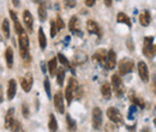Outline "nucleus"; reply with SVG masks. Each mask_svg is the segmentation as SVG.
<instances>
[{"instance_id": "nucleus-1", "label": "nucleus", "mask_w": 156, "mask_h": 132, "mask_svg": "<svg viewBox=\"0 0 156 132\" xmlns=\"http://www.w3.org/2000/svg\"><path fill=\"white\" fill-rule=\"evenodd\" d=\"M18 43H20V53L22 59H28L29 58V38L24 30L18 35Z\"/></svg>"}, {"instance_id": "nucleus-2", "label": "nucleus", "mask_w": 156, "mask_h": 132, "mask_svg": "<svg viewBox=\"0 0 156 132\" xmlns=\"http://www.w3.org/2000/svg\"><path fill=\"white\" fill-rule=\"evenodd\" d=\"M79 88V84H78L77 79H75L73 77L69 79V83H67V87H66V90H65V97H66V101L67 103L70 105L75 97L76 94V90Z\"/></svg>"}, {"instance_id": "nucleus-3", "label": "nucleus", "mask_w": 156, "mask_h": 132, "mask_svg": "<svg viewBox=\"0 0 156 132\" xmlns=\"http://www.w3.org/2000/svg\"><path fill=\"white\" fill-rule=\"evenodd\" d=\"M154 37L153 36H147L144 38V48H143V53L144 55L149 59H153L156 54V45H153Z\"/></svg>"}, {"instance_id": "nucleus-4", "label": "nucleus", "mask_w": 156, "mask_h": 132, "mask_svg": "<svg viewBox=\"0 0 156 132\" xmlns=\"http://www.w3.org/2000/svg\"><path fill=\"white\" fill-rule=\"evenodd\" d=\"M133 69H135V64H133V61L131 59L124 58V59L120 60V62H119V72H120L121 76H125L127 73H130V72H132Z\"/></svg>"}, {"instance_id": "nucleus-5", "label": "nucleus", "mask_w": 156, "mask_h": 132, "mask_svg": "<svg viewBox=\"0 0 156 132\" xmlns=\"http://www.w3.org/2000/svg\"><path fill=\"white\" fill-rule=\"evenodd\" d=\"M112 87H113V90L115 91L118 97L122 96V94H124V84H122L121 78L119 75L112 76Z\"/></svg>"}, {"instance_id": "nucleus-6", "label": "nucleus", "mask_w": 156, "mask_h": 132, "mask_svg": "<svg viewBox=\"0 0 156 132\" xmlns=\"http://www.w3.org/2000/svg\"><path fill=\"white\" fill-rule=\"evenodd\" d=\"M107 116L111 121H113L115 124H122V116L115 107H109L107 109Z\"/></svg>"}, {"instance_id": "nucleus-7", "label": "nucleus", "mask_w": 156, "mask_h": 132, "mask_svg": "<svg viewBox=\"0 0 156 132\" xmlns=\"http://www.w3.org/2000/svg\"><path fill=\"white\" fill-rule=\"evenodd\" d=\"M33 82H34L33 75H31L30 72L25 73V75L23 76L22 78H20V85H22L23 90H24V91H27V93H29V91L31 90V87H33Z\"/></svg>"}, {"instance_id": "nucleus-8", "label": "nucleus", "mask_w": 156, "mask_h": 132, "mask_svg": "<svg viewBox=\"0 0 156 132\" xmlns=\"http://www.w3.org/2000/svg\"><path fill=\"white\" fill-rule=\"evenodd\" d=\"M91 118H93V127L95 130H98L102 126V112H101V109L98 107H95L93 109Z\"/></svg>"}, {"instance_id": "nucleus-9", "label": "nucleus", "mask_w": 156, "mask_h": 132, "mask_svg": "<svg viewBox=\"0 0 156 132\" xmlns=\"http://www.w3.org/2000/svg\"><path fill=\"white\" fill-rule=\"evenodd\" d=\"M138 73H139V77L140 79L147 83L149 80V71H148V66L144 61H139L138 62Z\"/></svg>"}, {"instance_id": "nucleus-10", "label": "nucleus", "mask_w": 156, "mask_h": 132, "mask_svg": "<svg viewBox=\"0 0 156 132\" xmlns=\"http://www.w3.org/2000/svg\"><path fill=\"white\" fill-rule=\"evenodd\" d=\"M54 106H55V109L58 111L59 113L64 114L65 107H64V96H62V93L58 91L57 94L54 95Z\"/></svg>"}, {"instance_id": "nucleus-11", "label": "nucleus", "mask_w": 156, "mask_h": 132, "mask_svg": "<svg viewBox=\"0 0 156 132\" xmlns=\"http://www.w3.org/2000/svg\"><path fill=\"white\" fill-rule=\"evenodd\" d=\"M117 65V54L113 49L108 51L107 53V60H106V66L109 69V70H113Z\"/></svg>"}, {"instance_id": "nucleus-12", "label": "nucleus", "mask_w": 156, "mask_h": 132, "mask_svg": "<svg viewBox=\"0 0 156 132\" xmlns=\"http://www.w3.org/2000/svg\"><path fill=\"white\" fill-rule=\"evenodd\" d=\"M87 29H88V31H89L90 34H94V35L101 36V30H100V27H98V24L95 22V20L89 19V20L87 22Z\"/></svg>"}, {"instance_id": "nucleus-13", "label": "nucleus", "mask_w": 156, "mask_h": 132, "mask_svg": "<svg viewBox=\"0 0 156 132\" xmlns=\"http://www.w3.org/2000/svg\"><path fill=\"white\" fill-rule=\"evenodd\" d=\"M23 20H24V24L27 25V28L29 29V31H33V24H34V18L31 16V13L25 10L23 12Z\"/></svg>"}, {"instance_id": "nucleus-14", "label": "nucleus", "mask_w": 156, "mask_h": 132, "mask_svg": "<svg viewBox=\"0 0 156 132\" xmlns=\"http://www.w3.org/2000/svg\"><path fill=\"white\" fill-rule=\"evenodd\" d=\"M107 53L105 49H98V52L93 55V59L94 61L96 62H100V64H106V60H107Z\"/></svg>"}, {"instance_id": "nucleus-15", "label": "nucleus", "mask_w": 156, "mask_h": 132, "mask_svg": "<svg viewBox=\"0 0 156 132\" xmlns=\"http://www.w3.org/2000/svg\"><path fill=\"white\" fill-rule=\"evenodd\" d=\"M16 91H17V83L15 79H10L9 80V88H7V98L12 100L16 95Z\"/></svg>"}, {"instance_id": "nucleus-16", "label": "nucleus", "mask_w": 156, "mask_h": 132, "mask_svg": "<svg viewBox=\"0 0 156 132\" xmlns=\"http://www.w3.org/2000/svg\"><path fill=\"white\" fill-rule=\"evenodd\" d=\"M77 23H78V18L76 16H72L71 19H70V23H69V29L73 34H77L79 36H82V31H79L77 29Z\"/></svg>"}, {"instance_id": "nucleus-17", "label": "nucleus", "mask_w": 156, "mask_h": 132, "mask_svg": "<svg viewBox=\"0 0 156 132\" xmlns=\"http://www.w3.org/2000/svg\"><path fill=\"white\" fill-rule=\"evenodd\" d=\"M13 114H15V109L13 108H10L6 113V116H5V127L6 129H11L15 119H13Z\"/></svg>"}, {"instance_id": "nucleus-18", "label": "nucleus", "mask_w": 156, "mask_h": 132, "mask_svg": "<svg viewBox=\"0 0 156 132\" xmlns=\"http://www.w3.org/2000/svg\"><path fill=\"white\" fill-rule=\"evenodd\" d=\"M150 20H151V17H150V12H149V11H144V12H142V13L139 15V23H140L143 27L149 25Z\"/></svg>"}, {"instance_id": "nucleus-19", "label": "nucleus", "mask_w": 156, "mask_h": 132, "mask_svg": "<svg viewBox=\"0 0 156 132\" xmlns=\"http://www.w3.org/2000/svg\"><path fill=\"white\" fill-rule=\"evenodd\" d=\"M101 94H102V96L106 100L111 98V96H112V89H111L109 83H103L102 84V87H101Z\"/></svg>"}, {"instance_id": "nucleus-20", "label": "nucleus", "mask_w": 156, "mask_h": 132, "mask_svg": "<svg viewBox=\"0 0 156 132\" xmlns=\"http://www.w3.org/2000/svg\"><path fill=\"white\" fill-rule=\"evenodd\" d=\"M117 20H118V23H124V24H126L129 28H131V27H132V23H131V19H130V17H129L127 15L122 13V12L118 13Z\"/></svg>"}, {"instance_id": "nucleus-21", "label": "nucleus", "mask_w": 156, "mask_h": 132, "mask_svg": "<svg viewBox=\"0 0 156 132\" xmlns=\"http://www.w3.org/2000/svg\"><path fill=\"white\" fill-rule=\"evenodd\" d=\"M48 129H49V132H57V130H58V123H57V119H55L54 114H49Z\"/></svg>"}, {"instance_id": "nucleus-22", "label": "nucleus", "mask_w": 156, "mask_h": 132, "mask_svg": "<svg viewBox=\"0 0 156 132\" xmlns=\"http://www.w3.org/2000/svg\"><path fill=\"white\" fill-rule=\"evenodd\" d=\"M5 59H6V62H7V66L11 69L12 65H13V51L11 47H9L5 52Z\"/></svg>"}, {"instance_id": "nucleus-23", "label": "nucleus", "mask_w": 156, "mask_h": 132, "mask_svg": "<svg viewBox=\"0 0 156 132\" xmlns=\"http://www.w3.org/2000/svg\"><path fill=\"white\" fill-rule=\"evenodd\" d=\"M48 71L51 76H55L57 75V58H52L49 61H48Z\"/></svg>"}, {"instance_id": "nucleus-24", "label": "nucleus", "mask_w": 156, "mask_h": 132, "mask_svg": "<svg viewBox=\"0 0 156 132\" xmlns=\"http://www.w3.org/2000/svg\"><path fill=\"white\" fill-rule=\"evenodd\" d=\"M130 100L132 101V103H133L135 106H138V107H140V108H144V107H145V102H144V100L135 96L133 93L130 94Z\"/></svg>"}, {"instance_id": "nucleus-25", "label": "nucleus", "mask_w": 156, "mask_h": 132, "mask_svg": "<svg viewBox=\"0 0 156 132\" xmlns=\"http://www.w3.org/2000/svg\"><path fill=\"white\" fill-rule=\"evenodd\" d=\"M39 43L41 49H44L46 46H47V38H46V35H44V31L42 28L39 29Z\"/></svg>"}, {"instance_id": "nucleus-26", "label": "nucleus", "mask_w": 156, "mask_h": 132, "mask_svg": "<svg viewBox=\"0 0 156 132\" xmlns=\"http://www.w3.org/2000/svg\"><path fill=\"white\" fill-rule=\"evenodd\" d=\"M87 60H88L87 54H85L84 52H82V51H78L77 53L75 54V61H76L77 64H83V62H85Z\"/></svg>"}, {"instance_id": "nucleus-27", "label": "nucleus", "mask_w": 156, "mask_h": 132, "mask_svg": "<svg viewBox=\"0 0 156 132\" xmlns=\"http://www.w3.org/2000/svg\"><path fill=\"white\" fill-rule=\"evenodd\" d=\"M66 123H67V129H69V131L71 132H75L77 130V125H76V121L67 114L66 115Z\"/></svg>"}, {"instance_id": "nucleus-28", "label": "nucleus", "mask_w": 156, "mask_h": 132, "mask_svg": "<svg viewBox=\"0 0 156 132\" xmlns=\"http://www.w3.org/2000/svg\"><path fill=\"white\" fill-rule=\"evenodd\" d=\"M37 12H39V17H40V20H46L47 18V10H46V6L42 4V2H40L39 5V9H37Z\"/></svg>"}, {"instance_id": "nucleus-29", "label": "nucleus", "mask_w": 156, "mask_h": 132, "mask_svg": "<svg viewBox=\"0 0 156 132\" xmlns=\"http://www.w3.org/2000/svg\"><path fill=\"white\" fill-rule=\"evenodd\" d=\"M1 29H2L4 36L6 38L10 37V24H9V20H7V19H4L2 25H1Z\"/></svg>"}, {"instance_id": "nucleus-30", "label": "nucleus", "mask_w": 156, "mask_h": 132, "mask_svg": "<svg viewBox=\"0 0 156 132\" xmlns=\"http://www.w3.org/2000/svg\"><path fill=\"white\" fill-rule=\"evenodd\" d=\"M64 79H65V69L60 67L58 70V72H57V82H58L59 85L64 84Z\"/></svg>"}, {"instance_id": "nucleus-31", "label": "nucleus", "mask_w": 156, "mask_h": 132, "mask_svg": "<svg viewBox=\"0 0 156 132\" xmlns=\"http://www.w3.org/2000/svg\"><path fill=\"white\" fill-rule=\"evenodd\" d=\"M11 131L12 132H23V127H22V124H20L18 120H15L12 126H11Z\"/></svg>"}, {"instance_id": "nucleus-32", "label": "nucleus", "mask_w": 156, "mask_h": 132, "mask_svg": "<svg viewBox=\"0 0 156 132\" xmlns=\"http://www.w3.org/2000/svg\"><path fill=\"white\" fill-rule=\"evenodd\" d=\"M44 89H46V93H47V96L48 98H52V94H51V84H49V79L48 78H44Z\"/></svg>"}, {"instance_id": "nucleus-33", "label": "nucleus", "mask_w": 156, "mask_h": 132, "mask_svg": "<svg viewBox=\"0 0 156 132\" xmlns=\"http://www.w3.org/2000/svg\"><path fill=\"white\" fill-rule=\"evenodd\" d=\"M57 33H58V27H57V22L52 20V22H51V36H52V37H54V36L57 35Z\"/></svg>"}, {"instance_id": "nucleus-34", "label": "nucleus", "mask_w": 156, "mask_h": 132, "mask_svg": "<svg viewBox=\"0 0 156 132\" xmlns=\"http://www.w3.org/2000/svg\"><path fill=\"white\" fill-rule=\"evenodd\" d=\"M58 59H59V61H60V62H61V64H62L65 67H67V69L70 67V62H69V60L65 58V55H62L61 53H59V54H58Z\"/></svg>"}, {"instance_id": "nucleus-35", "label": "nucleus", "mask_w": 156, "mask_h": 132, "mask_svg": "<svg viewBox=\"0 0 156 132\" xmlns=\"http://www.w3.org/2000/svg\"><path fill=\"white\" fill-rule=\"evenodd\" d=\"M22 113L24 115V118H29V107H28L27 103L22 105Z\"/></svg>"}, {"instance_id": "nucleus-36", "label": "nucleus", "mask_w": 156, "mask_h": 132, "mask_svg": "<svg viewBox=\"0 0 156 132\" xmlns=\"http://www.w3.org/2000/svg\"><path fill=\"white\" fill-rule=\"evenodd\" d=\"M57 27H58V30H61V29L65 28V23H64V20L61 19L60 16L57 17Z\"/></svg>"}, {"instance_id": "nucleus-37", "label": "nucleus", "mask_w": 156, "mask_h": 132, "mask_svg": "<svg viewBox=\"0 0 156 132\" xmlns=\"http://www.w3.org/2000/svg\"><path fill=\"white\" fill-rule=\"evenodd\" d=\"M64 2H65V6L66 7H75L76 6V0H64Z\"/></svg>"}, {"instance_id": "nucleus-38", "label": "nucleus", "mask_w": 156, "mask_h": 132, "mask_svg": "<svg viewBox=\"0 0 156 132\" xmlns=\"http://www.w3.org/2000/svg\"><path fill=\"white\" fill-rule=\"evenodd\" d=\"M15 30H16V33H17L18 35L23 31V28H22V25H20V23L18 22V20L15 22Z\"/></svg>"}, {"instance_id": "nucleus-39", "label": "nucleus", "mask_w": 156, "mask_h": 132, "mask_svg": "<svg viewBox=\"0 0 156 132\" xmlns=\"http://www.w3.org/2000/svg\"><path fill=\"white\" fill-rule=\"evenodd\" d=\"M136 111H137V108L135 105L130 107V109H129V119H132V118H133V115H135V113H136Z\"/></svg>"}, {"instance_id": "nucleus-40", "label": "nucleus", "mask_w": 156, "mask_h": 132, "mask_svg": "<svg viewBox=\"0 0 156 132\" xmlns=\"http://www.w3.org/2000/svg\"><path fill=\"white\" fill-rule=\"evenodd\" d=\"M127 48H129V51H131V52H133L135 51V47H133V42H132V40H127Z\"/></svg>"}, {"instance_id": "nucleus-41", "label": "nucleus", "mask_w": 156, "mask_h": 132, "mask_svg": "<svg viewBox=\"0 0 156 132\" xmlns=\"http://www.w3.org/2000/svg\"><path fill=\"white\" fill-rule=\"evenodd\" d=\"M10 16H11V18H12V20H13V22H16V20H18V18H17V13H16L15 11H12V10H10Z\"/></svg>"}, {"instance_id": "nucleus-42", "label": "nucleus", "mask_w": 156, "mask_h": 132, "mask_svg": "<svg viewBox=\"0 0 156 132\" xmlns=\"http://www.w3.org/2000/svg\"><path fill=\"white\" fill-rule=\"evenodd\" d=\"M84 1H85V5L88 7H91V6L95 5V0H84Z\"/></svg>"}, {"instance_id": "nucleus-43", "label": "nucleus", "mask_w": 156, "mask_h": 132, "mask_svg": "<svg viewBox=\"0 0 156 132\" xmlns=\"http://www.w3.org/2000/svg\"><path fill=\"white\" fill-rule=\"evenodd\" d=\"M103 1H105V5H106L107 7H111V6H112L113 0H103Z\"/></svg>"}, {"instance_id": "nucleus-44", "label": "nucleus", "mask_w": 156, "mask_h": 132, "mask_svg": "<svg viewBox=\"0 0 156 132\" xmlns=\"http://www.w3.org/2000/svg\"><path fill=\"white\" fill-rule=\"evenodd\" d=\"M153 89H154V93H156V75L153 78Z\"/></svg>"}, {"instance_id": "nucleus-45", "label": "nucleus", "mask_w": 156, "mask_h": 132, "mask_svg": "<svg viewBox=\"0 0 156 132\" xmlns=\"http://www.w3.org/2000/svg\"><path fill=\"white\" fill-rule=\"evenodd\" d=\"M12 4H13V6L18 7L20 6V0H12Z\"/></svg>"}, {"instance_id": "nucleus-46", "label": "nucleus", "mask_w": 156, "mask_h": 132, "mask_svg": "<svg viewBox=\"0 0 156 132\" xmlns=\"http://www.w3.org/2000/svg\"><path fill=\"white\" fill-rule=\"evenodd\" d=\"M2 98H4V96H2V89H1V87H0V103L2 102Z\"/></svg>"}, {"instance_id": "nucleus-47", "label": "nucleus", "mask_w": 156, "mask_h": 132, "mask_svg": "<svg viewBox=\"0 0 156 132\" xmlns=\"http://www.w3.org/2000/svg\"><path fill=\"white\" fill-rule=\"evenodd\" d=\"M41 69H42L43 72H46V65H44V62H41Z\"/></svg>"}, {"instance_id": "nucleus-48", "label": "nucleus", "mask_w": 156, "mask_h": 132, "mask_svg": "<svg viewBox=\"0 0 156 132\" xmlns=\"http://www.w3.org/2000/svg\"><path fill=\"white\" fill-rule=\"evenodd\" d=\"M140 132H150V130H149L148 127H144V129H143V130H142Z\"/></svg>"}, {"instance_id": "nucleus-49", "label": "nucleus", "mask_w": 156, "mask_h": 132, "mask_svg": "<svg viewBox=\"0 0 156 132\" xmlns=\"http://www.w3.org/2000/svg\"><path fill=\"white\" fill-rule=\"evenodd\" d=\"M154 124H155V126H156V118L154 119Z\"/></svg>"}, {"instance_id": "nucleus-50", "label": "nucleus", "mask_w": 156, "mask_h": 132, "mask_svg": "<svg viewBox=\"0 0 156 132\" xmlns=\"http://www.w3.org/2000/svg\"><path fill=\"white\" fill-rule=\"evenodd\" d=\"M118 1H120V0H118Z\"/></svg>"}]
</instances>
